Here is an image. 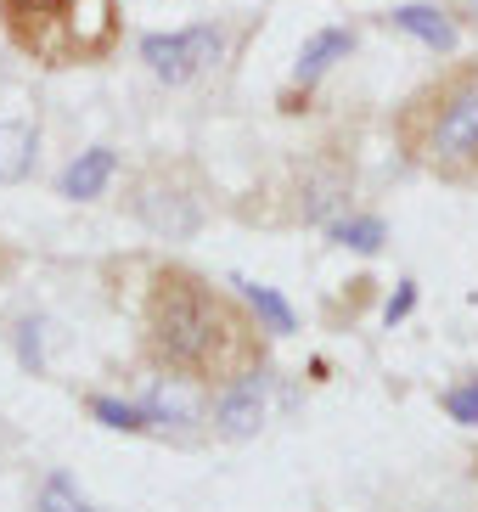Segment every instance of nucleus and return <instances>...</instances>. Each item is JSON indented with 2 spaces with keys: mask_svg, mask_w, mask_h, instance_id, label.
I'll list each match as a JSON object with an SVG mask.
<instances>
[{
  "mask_svg": "<svg viewBox=\"0 0 478 512\" xmlns=\"http://www.w3.org/2000/svg\"><path fill=\"white\" fill-rule=\"evenodd\" d=\"M141 344L164 377L231 389L265 366V321L186 265H158L141 304Z\"/></svg>",
  "mask_w": 478,
  "mask_h": 512,
  "instance_id": "nucleus-1",
  "label": "nucleus"
},
{
  "mask_svg": "<svg viewBox=\"0 0 478 512\" xmlns=\"http://www.w3.org/2000/svg\"><path fill=\"white\" fill-rule=\"evenodd\" d=\"M394 141L417 169L450 186H478V62H456L405 96Z\"/></svg>",
  "mask_w": 478,
  "mask_h": 512,
  "instance_id": "nucleus-2",
  "label": "nucleus"
},
{
  "mask_svg": "<svg viewBox=\"0 0 478 512\" xmlns=\"http://www.w3.org/2000/svg\"><path fill=\"white\" fill-rule=\"evenodd\" d=\"M0 29L40 68H96L119 51V0H0Z\"/></svg>",
  "mask_w": 478,
  "mask_h": 512,
  "instance_id": "nucleus-3",
  "label": "nucleus"
},
{
  "mask_svg": "<svg viewBox=\"0 0 478 512\" xmlns=\"http://www.w3.org/2000/svg\"><path fill=\"white\" fill-rule=\"evenodd\" d=\"M214 57H220V34H214L209 23H203V29L147 34V40H141V62H147L164 85H186V79H197Z\"/></svg>",
  "mask_w": 478,
  "mask_h": 512,
  "instance_id": "nucleus-4",
  "label": "nucleus"
},
{
  "mask_svg": "<svg viewBox=\"0 0 478 512\" xmlns=\"http://www.w3.org/2000/svg\"><path fill=\"white\" fill-rule=\"evenodd\" d=\"M135 214H141V220L158 231V237H192V231L203 226V209H197V197L175 192V186H158V181H141Z\"/></svg>",
  "mask_w": 478,
  "mask_h": 512,
  "instance_id": "nucleus-5",
  "label": "nucleus"
},
{
  "mask_svg": "<svg viewBox=\"0 0 478 512\" xmlns=\"http://www.w3.org/2000/svg\"><path fill=\"white\" fill-rule=\"evenodd\" d=\"M265 428V377H242L214 400V434L220 439H254Z\"/></svg>",
  "mask_w": 478,
  "mask_h": 512,
  "instance_id": "nucleus-6",
  "label": "nucleus"
},
{
  "mask_svg": "<svg viewBox=\"0 0 478 512\" xmlns=\"http://www.w3.org/2000/svg\"><path fill=\"white\" fill-rule=\"evenodd\" d=\"M113 169H119L113 147H90L85 158H74V164L62 169L57 192H62V197H74V203H85V197H102V186L113 181Z\"/></svg>",
  "mask_w": 478,
  "mask_h": 512,
  "instance_id": "nucleus-7",
  "label": "nucleus"
},
{
  "mask_svg": "<svg viewBox=\"0 0 478 512\" xmlns=\"http://www.w3.org/2000/svg\"><path fill=\"white\" fill-rule=\"evenodd\" d=\"M389 23L411 40H422L428 51H456V23H450L439 6H394Z\"/></svg>",
  "mask_w": 478,
  "mask_h": 512,
  "instance_id": "nucleus-8",
  "label": "nucleus"
},
{
  "mask_svg": "<svg viewBox=\"0 0 478 512\" xmlns=\"http://www.w3.org/2000/svg\"><path fill=\"white\" fill-rule=\"evenodd\" d=\"M349 46H355V34H349V29H321V34H310V40H304V51H299V68H293V79H299V85H315V79L327 74L338 57H349Z\"/></svg>",
  "mask_w": 478,
  "mask_h": 512,
  "instance_id": "nucleus-9",
  "label": "nucleus"
},
{
  "mask_svg": "<svg viewBox=\"0 0 478 512\" xmlns=\"http://www.w3.org/2000/svg\"><path fill=\"white\" fill-rule=\"evenodd\" d=\"M29 164H34V130L6 119L0 124V181H23Z\"/></svg>",
  "mask_w": 478,
  "mask_h": 512,
  "instance_id": "nucleus-10",
  "label": "nucleus"
},
{
  "mask_svg": "<svg viewBox=\"0 0 478 512\" xmlns=\"http://www.w3.org/2000/svg\"><path fill=\"white\" fill-rule=\"evenodd\" d=\"M237 287H242V299H248V310L265 321V332H293L299 327V321H293V304H287L276 287H265V282H237Z\"/></svg>",
  "mask_w": 478,
  "mask_h": 512,
  "instance_id": "nucleus-11",
  "label": "nucleus"
},
{
  "mask_svg": "<svg viewBox=\"0 0 478 512\" xmlns=\"http://www.w3.org/2000/svg\"><path fill=\"white\" fill-rule=\"evenodd\" d=\"M90 417L113 428V434H147L152 428V411L147 406H130V400H113V394H96L90 400Z\"/></svg>",
  "mask_w": 478,
  "mask_h": 512,
  "instance_id": "nucleus-12",
  "label": "nucleus"
},
{
  "mask_svg": "<svg viewBox=\"0 0 478 512\" xmlns=\"http://www.w3.org/2000/svg\"><path fill=\"white\" fill-rule=\"evenodd\" d=\"M332 242H344L355 254H377V248L389 242V231H383L377 214H349V220H332Z\"/></svg>",
  "mask_w": 478,
  "mask_h": 512,
  "instance_id": "nucleus-13",
  "label": "nucleus"
},
{
  "mask_svg": "<svg viewBox=\"0 0 478 512\" xmlns=\"http://www.w3.org/2000/svg\"><path fill=\"white\" fill-rule=\"evenodd\" d=\"M40 512H96L85 496H79V484L68 479V473H51L40 490Z\"/></svg>",
  "mask_w": 478,
  "mask_h": 512,
  "instance_id": "nucleus-14",
  "label": "nucleus"
},
{
  "mask_svg": "<svg viewBox=\"0 0 478 512\" xmlns=\"http://www.w3.org/2000/svg\"><path fill=\"white\" fill-rule=\"evenodd\" d=\"M445 411L456 422H462V428H478V383H462V389H450L445 394Z\"/></svg>",
  "mask_w": 478,
  "mask_h": 512,
  "instance_id": "nucleus-15",
  "label": "nucleus"
},
{
  "mask_svg": "<svg viewBox=\"0 0 478 512\" xmlns=\"http://www.w3.org/2000/svg\"><path fill=\"white\" fill-rule=\"evenodd\" d=\"M17 355H23L29 372H40V321H23L17 327Z\"/></svg>",
  "mask_w": 478,
  "mask_h": 512,
  "instance_id": "nucleus-16",
  "label": "nucleus"
},
{
  "mask_svg": "<svg viewBox=\"0 0 478 512\" xmlns=\"http://www.w3.org/2000/svg\"><path fill=\"white\" fill-rule=\"evenodd\" d=\"M411 310H417V282H400V293H394V299L383 304V321L394 327V321H405Z\"/></svg>",
  "mask_w": 478,
  "mask_h": 512,
  "instance_id": "nucleus-17",
  "label": "nucleus"
},
{
  "mask_svg": "<svg viewBox=\"0 0 478 512\" xmlns=\"http://www.w3.org/2000/svg\"><path fill=\"white\" fill-rule=\"evenodd\" d=\"M12 265H17V254H12V248H6V242H0V282L12 276Z\"/></svg>",
  "mask_w": 478,
  "mask_h": 512,
  "instance_id": "nucleus-18",
  "label": "nucleus"
}]
</instances>
